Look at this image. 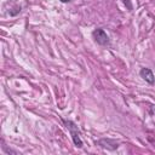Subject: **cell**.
I'll return each mask as SVG.
<instances>
[{
	"instance_id": "277c9868",
	"label": "cell",
	"mask_w": 155,
	"mask_h": 155,
	"mask_svg": "<svg viewBox=\"0 0 155 155\" xmlns=\"http://www.w3.org/2000/svg\"><path fill=\"white\" fill-rule=\"evenodd\" d=\"M140 76H142L147 82H149V84H154V82H155V76H154L151 69H149V68H143V69H140Z\"/></svg>"
},
{
	"instance_id": "3957f363",
	"label": "cell",
	"mask_w": 155,
	"mask_h": 155,
	"mask_svg": "<svg viewBox=\"0 0 155 155\" xmlns=\"http://www.w3.org/2000/svg\"><path fill=\"white\" fill-rule=\"evenodd\" d=\"M96 144L104 148V149H108V150H115L119 148V143L115 142L114 139H110V138H102V139L97 140Z\"/></svg>"
},
{
	"instance_id": "5b68a950",
	"label": "cell",
	"mask_w": 155,
	"mask_h": 155,
	"mask_svg": "<svg viewBox=\"0 0 155 155\" xmlns=\"http://www.w3.org/2000/svg\"><path fill=\"white\" fill-rule=\"evenodd\" d=\"M61 1H62V2H68L69 0H61Z\"/></svg>"
},
{
	"instance_id": "6da1fadb",
	"label": "cell",
	"mask_w": 155,
	"mask_h": 155,
	"mask_svg": "<svg viewBox=\"0 0 155 155\" xmlns=\"http://www.w3.org/2000/svg\"><path fill=\"white\" fill-rule=\"evenodd\" d=\"M62 121L64 122L65 127L69 130V132H70V136H71V139H73L74 144H75L78 148H81L84 144H82V140H81V138H80V131H79L78 126H76L73 121H70V120H64V119H62Z\"/></svg>"
},
{
	"instance_id": "7a4b0ae2",
	"label": "cell",
	"mask_w": 155,
	"mask_h": 155,
	"mask_svg": "<svg viewBox=\"0 0 155 155\" xmlns=\"http://www.w3.org/2000/svg\"><path fill=\"white\" fill-rule=\"evenodd\" d=\"M92 36L96 40V42L99 44V45H102V46H105V45L109 44V38H108L107 33L103 29H101V28L94 29L93 33H92Z\"/></svg>"
}]
</instances>
